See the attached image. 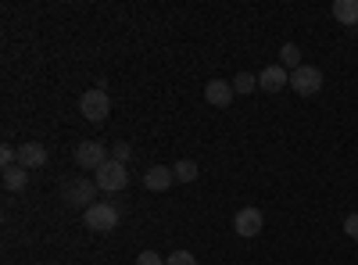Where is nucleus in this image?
Wrapping results in <instances>:
<instances>
[{
    "label": "nucleus",
    "instance_id": "1",
    "mask_svg": "<svg viewBox=\"0 0 358 265\" xmlns=\"http://www.w3.org/2000/svg\"><path fill=\"white\" fill-rule=\"evenodd\" d=\"M94 183H97V190H104V194H118V190H126V187H129V169H126L122 162L108 158V162L97 169Z\"/></svg>",
    "mask_w": 358,
    "mask_h": 265
},
{
    "label": "nucleus",
    "instance_id": "2",
    "mask_svg": "<svg viewBox=\"0 0 358 265\" xmlns=\"http://www.w3.org/2000/svg\"><path fill=\"white\" fill-rule=\"evenodd\" d=\"M79 111L86 115V122H104L111 115V97L108 90H101V86H94V90H86L79 97Z\"/></svg>",
    "mask_w": 358,
    "mask_h": 265
},
{
    "label": "nucleus",
    "instance_id": "3",
    "mask_svg": "<svg viewBox=\"0 0 358 265\" xmlns=\"http://www.w3.org/2000/svg\"><path fill=\"white\" fill-rule=\"evenodd\" d=\"M83 222H86V229H94V233H111L115 226H118V208L115 204H90V208L83 212Z\"/></svg>",
    "mask_w": 358,
    "mask_h": 265
},
{
    "label": "nucleus",
    "instance_id": "4",
    "mask_svg": "<svg viewBox=\"0 0 358 265\" xmlns=\"http://www.w3.org/2000/svg\"><path fill=\"white\" fill-rule=\"evenodd\" d=\"M290 86H294L301 97H315V94L322 90V72H319L315 65H301V69L290 72Z\"/></svg>",
    "mask_w": 358,
    "mask_h": 265
},
{
    "label": "nucleus",
    "instance_id": "5",
    "mask_svg": "<svg viewBox=\"0 0 358 265\" xmlns=\"http://www.w3.org/2000/svg\"><path fill=\"white\" fill-rule=\"evenodd\" d=\"M76 162H79V169H90V172H97L104 162H108V151H104V143H97V140H83L79 147H76Z\"/></svg>",
    "mask_w": 358,
    "mask_h": 265
},
{
    "label": "nucleus",
    "instance_id": "6",
    "mask_svg": "<svg viewBox=\"0 0 358 265\" xmlns=\"http://www.w3.org/2000/svg\"><path fill=\"white\" fill-rule=\"evenodd\" d=\"M94 194H97V183H94V180H72V183L65 187V201L72 204V208H90Z\"/></svg>",
    "mask_w": 358,
    "mask_h": 265
},
{
    "label": "nucleus",
    "instance_id": "7",
    "mask_svg": "<svg viewBox=\"0 0 358 265\" xmlns=\"http://www.w3.org/2000/svg\"><path fill=\"white\" fill-rule=\"evenodd\" d=\"M262 226H265V215L258 208H241L233 215V229L241 233V237H258Z\"/></svg>",
    "mask_w": 358,
    "mask_h": 265
},
{
    "label": "nucleus",
    "instance_id": "8",
    "mask_svg": "<svg viewBox=\"0 0 358 265\" xmlns=\"http://www.w3.org/2000/svg\"><path fill=\"white\" fill-rule=\"evenodd\" d=\"M283 86H290V72H287L283 65H268V69H262V76H258V90H265V94H280Z\"/></svg>",
    "mask_w": 358,
    "mask_h": 265
},
{
    "label": "nucleus",
    "instance_id": "9",
    "mask_svg": "<svg viewBox=\"0 0 358 265\" xmlns=\"http://www.w3.org/2000/svg\"><path fill=\"white\" fill-rule=\"evenodd\" d=\"M233 97H236V90H233V83H226V79H212L204 86V101L212 108H229Z\"/></svg>",
    "mask_w": 358,
    "mask_h": 265
},
{
    "label": "nucleus",
    "instance_id": "10",
    "mask_svg": "<svg viewBox=\"0 0 358 265\" xmlns=\"http://www.w3.org/2000/svg\"><path fill=\"white\" fill-rule=\"evenodd\" d=\"M172 183H176V172L169 165H151V169L143 172V187L155 190V194H165Z\"/></svg>",
    "mask_w": 358,
    "mask_h": 265
},
{
    "label": "nucleus",
    "instance_id": "11",
    "mask_svg": "<svg viewBox=\"0 0 358 265\" xmlns=\"http://www.w3.org/2000/svg\"><path fill=\"white\" fill-rule=\"evenodd\" d=\"M18 165L22 169H43L47 165V147L43 143H22L18 147Z\"/></svg>",
    "mask_w": 358,
    "mask_h": 265
},
{
    "label": "nucleus",
    "instance_id": "12",
    "mask_svg": "<svg viewBox=\"0 0 358 265\" xmlns=\"http://www.w3.org/2000/svg\"><path fill=\"white\" fill-rule=\"evenodd\" d=\"M25 183H29V169H22V165H8L4 169V187L8 190H25Z\"/></svg>",
    "mask_w": 358,
    "mask_h": 265
},
{
    "label": "nucleus",
    "instance_id": "13",
    "mask_svg": "<svg viewBox=\"0 0 358 265\" xmlns=\"http://www.w3.org/2000/svg\"><path fill=\"white\" fill-rule=\"evenodd\" d=\"M334 18L344 25H358V0H337L334 4Z\"/></svg>",
    "mask_w": 358,
    "mask_h": 265
},
{
    "label": "nucleus",
    "instance_id": "14",
    "mask_svg": "<svg viewBox=\"0 0 358 265\" xmlns=\"http://www.w3.org/2000/svg\"><path fill=\"white\" fill-rule=\"evenodd\" d=\"M280 65L290 69V72L301 69V50H297V43H283V47H280Z\"/></svg>",
    "mask_w": 358,
    "mask_h": 265
},
{
    "label": "nucleus",
    "instance_id": "15",
    "mask_svg": "<svg viewBox=\"0 0 358 265\" xmlns=\"http://www.w3.org/2000/svg\"><path fill=\"white\" fill-rule=\"evenodd\" d=\"M172 172H176V183H194V180H197V165L187 162V158H183V162H176Z\"/></svg>",
    "mask_w": 358,
    "mask_h": 265
},
{
    "label": "nucleus",
    "instance_id": "16",
    "mask_svg": "<svg viewBox=\"0 0 358 265\" xmlns=\"http://www.w3.org/2000/svg\"><path fill=\"white\" fill-rule=\"evenodd\" d=\"M233 90L236 94H251V90H258V76H251V72H241L233 79Z\"/></svg>",
    "mask_w": 358,
    "mask_h": 265
},
{
    "label": "nucleus",
    "instance_id": "17",
    "mask_svg": "<svg viewBox=\"0 0 358 265\" xmlns=\"http://www.w3.org/2000/svg\"><path fill=\"white\" fill-rule=\"evenodd\" d=\"M165 265H197V258H194L190 251H172V255L165 258Z\"/></svg>",
    "mask_w": 358,
    "mask_h": 265
},
{
    "label": "nucleus",
    "instance_id": "18",
    "mask_svg": "<svg viewBox=\"0 0 358 265\" xmlns=\"http://www.w3.org/2000/svg\"><path fill=\"white\" fill-rule=\"evenodd\" d=\"M129 155H133V147L122 143V140H118V143H115V151H111V158H115V162H122V165L129 162Z\"/></svg>",
    "mask_w": 358,
    "mask_h": 265
},
{
    "label": "nucleus",
    "instance_id": "19",
    "mask_svg": "<svg viewBox=\"0 0 358 265\" xmlns=\"http://www.w3.org/2000/svg\"><path fill=\"white\" fill-rule=\"evenodd\" d=\"M0 165H18V147H0Z\"/></svg>",
    "mask_w": 358,
    "mask_h": 265
},
{
    "label": "nucleus",
    "instance_id": "20",
    "mask_svg": "<svg viewBox=\"0 0 358 265\" xmlns=\"http://www.w3.org/2000/svg\"><path fill=\"white\" fill-rule=\"evenodd\" d=\"M136 265H165V258L155 255V251H140V255H136Z\"/></svg>",
    "mask_w": 358,
    "mask_h": 265
},
{
    "label": "nucleus",
    "instance_id": "21",
    "mask_svg": "<svg viewBox=\"0 0 358 265\" xmlns=\"http://www.w3.org/2000/svg\"><path fill=\"white\" fill-rule=\"evenodd\" d=\"M344 233H348V237H351V241H358V212L344 219Z\"/></svg>",
    "mask_w": 358,
    "mask_h": 265
}]
</instances>
